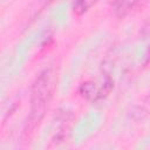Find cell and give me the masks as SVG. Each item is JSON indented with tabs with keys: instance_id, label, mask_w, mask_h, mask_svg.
I'll return each mask as SVG.
<instances>
[{
	"instance_id": "1",
	"label": "cell",
	"mask_w": 150,
	"mask_h": 150,
	"mask_svg": "<svg viewBox=\"0 0 150 150\" xmlns=\"http://www.w3.org/2000/svg\"><path fill=\"white\" fill-rule=\"evenodd\" d=\"M56 69L48 66L42 69L35 77L32 86L30 110L27 120V131H32L39 125L49 105L56 88Z\"/></svg>"
},
{
	"instance_id": "2",
	"label": "cell",
	"mask_w": 150,
	"mask_h": 150,
	"mask_svg": "<svg viewBox=\"0 0 150 150\" xmlns=\"http://www.w3.org/2000/svg\"><path fill=\"white\" fill-rule=\"evenodd\" d=\"M112 88H114V81L109 75H107L100 83L91 80L82 82L79 87V93L87 101L97 102L107 97L109 93L112 90Z\"/></svg>"
},
{
	"instance_id": "3",
	"label": "cell",
	"mask_w": 150,
	"mask_h": 150,
	"mask_svg": "<svg viewBox=\"0 0 150 150\" xmlns=\"http://www.w3.org/2000/svg\"><path fill=\"white\" fill-rule=\"evenodd\" d=\"M110 5L114 8L115 14L120 18H123L134 9V7L137 5V2H135V1H117V2H111Z\"/></svg>"
},
{
	"instance_id": "4",
	"label": "cell",
	"mask_w": 150,
	"mask_h": 150,
	"mask_svg": "<svg viewBox=\"0 0 150 150\" xmlns=\"http://www.w3.org/2000/svg\"><path fill=\"white\" fill-rule=\"evenodd\" d=\"M93 5V2L90 1H76L73 4V12L76 15H82L84 12H87V9Z\"/></svg>"
},
{
	"instance_id": "5",
	"label": "cell",
	"mask_w": 150,
	"mask_h": 150,
	"mask_svg": "<svg viewBox=\"0 0 150 150\" xmlns=\"http://www.w3.org/2000/svg\"><path fill=\"white\" fill-rule=\"evenodd\" d=\"M148 60H150V48H149V54H148Z\"/></svg>"
}]
</instances>
